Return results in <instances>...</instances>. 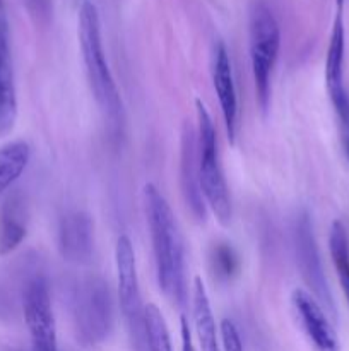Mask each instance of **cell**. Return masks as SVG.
<instances>
[{
	"label": "cell",
	"instance_id": "obj_1",
	"mask_svg": "<svg viewBox=\"0 0 349 351\" xmlns=\"http://www.w3.org/2000/svg\"><path fill=\"white\" fill-rule=\"evenodd\" d=\"M142 199L153 243L157 285L168 300L183 307L187 304V274L183 239L177 216L154 184L144 185Z\"/></svg>",
	"mask_w": 349,
	"mask_h": 351
},
{
	"label": "cell",
	"instance_id": "obj_2",
	"mask_svg": "<svg viewBox=\"0 0 349 351\" xmlns=\"http://www.w3.org/2000/svg\"><path fill=\"white\" fill-rule=\"evenodd\" d=\"M79 45H81L82 62H84L86 75H88L89 88L98 103L99 110L105 119L115 130L123 125V103L116 88L109 65L106 62L105 50L101 40V21L96 5L86 0L79 10L77 24Z\"/></svg>",
	"mask_w": 349,
	"mask_h": 351
},
{
	"label": "cell",
	"instance_id": "obj_3",
	"mask_svg": "<svg viewBox=\"0 0 349 351\" xmlns=\"http://www.w3.org/2000/svg\"><path fill=\"white\" fill-rule=\"evenodd\" d=\"M75 338L82 346L108 339L115 322V305L108 281L99 276L79 278L68 298Z\"/></svg>",
	"mask_w": 349,
	"mask_h": 351
},
{
	"label": "cell",
	"instance_id": "obj_4",
	"mask_svg": "<svg viewBox=\"0 0 349 351\" xmlns=\"http://www.w3.org/2000/svg\"><path fill=\"white\" fill-rule=\"evenodd\" d=\"M195 112H197V153L202 194L207 208L214 213L216 219L222 226H228L231 221L233 208L228 182L219 156L218 134H216L214 122L201 99L195 101Z\"/></svg>",
	"mask_w": 349,
	"mask_h": 351
},
{
	"label": "cell",
	"instance_id": "obj_5",
	"mask_svg": "<svg viewBox=\"0 0 349 351\" xmlns=\"http://www.w3.org/2000/svg\"><path fill=\"white\" fill-rule=\"evenodd\" d=\"M248 45L257 101L266 112L270 101V77L279 57L281 29L272 10L262 2L255 3L250 12Z\"/></svg>",
	"mask_w": 349,
	"mask_h": 351
},
{
	"label": "cell",
	"instance_id": "obj_6",
	"mask_svg": "<svg viewBox=\"0 0 349 351\" xmlns=\"http://www.w3.org/2000/svg\"><path fill=\"white\" fill-rule=\"evenodd\" d=\"M116 281H118V304L129 331L133 351H149L146 332V305L142 302L137 274V263L133 245L127 235H120L115 245Z\"/></svg>",
	"mask_w": 349,
	"mask_h": 351
},
{
	"label": "cell",
	"instance_id": "obj_7",
	"mask_svg": "<svg viewBox=\"0 0 349 351\" xmlns=\"http://www.w3.org/2000/svg\"><path fill=\"white\" fill-rule=\"evenodd\" d=\"M293 243L294 256H296L298 269L301 278L310 288V293L318 300V304L327 311L328 315L335 317V304L325 278L324 266H322L320 252H318L317 240L313 235L310 216L301 213L293 226Z\"/></svg>",
	"mask_w": 349,
	"mask_h": 351
},
{
	"label": "cell",
	"instance_id": "obj_8",
	"mask_svg": "<svg viewBox=\"0 0 349 351\" xmlns=\"http://www.w3.org/2000/svg\"><path fill=\"white\" fill-rule=\"evenodd\" d=\"M23 308L31 338V351H58L50 290L43 278H34L26 285Z\"/></svg>",
	"mask_w": 349,
	"mask_h": 351
},
{
	"label": "cell",
	"instance_id": "obj_9",
	"mask_svg": "<svg viewBox=\"0 0 349 351\" xmlns=\"http://www.w3.org/2000/svg\"><path fill=\"white\" fill-rule=\"evenodd\" d=\"M296 321L315 351H341L337 332L332 326L327 311L307 290L296 288L291 293Z\"/></svg>",
	"mask_w": 349,
	"mask_h": 351
},
{
	"label": "cell",
	"instance_id": "obj_10",
	"mask_svg": "<svg viewBox=\"0 0 349 351\" xmlns=\"http://www.w3.org/2000/svg\"><path fill=\"white\" fill-rule=\"evenodd\" d=\"M211 75L214 91L219 99V106H221L228 139L229 143L235 144L236 136H238V96H236L231 60H229L228 50L221 40L216 41L214 47H212Z\"/></svg>",
	"mask_w": 349,
	"mask_h": 351
},
{
	"label": "cell",
	"instance_id": "obj_11",
	"mask_svg": "<svg viewBox=\"0 0 349 351\" xmlns=\"http://www.w3.org/2000/svg\"><path fill=\"white\" fill-rule=\"evenodd\" d=\"M180 185L185 202L190 208L192 215L197 219H205L207 204L204 201L198 175V153H197V129L190 123H185L181 129L180 146Z\"/></svg>",
	"mask_w": 349,
	"mask_h": 351
},
{
	"label": "cell",
	"instance_id": "obj_12",
	"mask_svg": "<svg viewBox=\"0 0 349 351\" xmlns=\"http://www.w3.org/2000/svg\"><path fill=\"white\" fill-rule=\"evenodd\" d=\"M94 249V225L88 213L68 211L58 223V250L68 263L84 264Z\"/></svg>",
	"mask_w": 349,
	"mask_h": 351
},
{
	"label": "cell",
	"instance_id": "obj_13",
	"mask_svg": "<svg viewBox=\"0 0 349 351\" xmlns=\"http://www.w3.org/2000/svg\"><path fill=\"white\" fill-rule=\"evenodd\" d=\"M27 233V204L19 192L7 195L0 206V256H9Z\"/></svg>",
	"mask_w": 349,
	"mask_h": 351
},
{
	"label": "cell",
	"instance_id": "obj_14",
	"mask_svg": "<svg viewBox=\"0 0 349 351\" xmlns=\"http://www.w3.org/2000/svg\"><path fill=\"white\" fill-rule=\"evenodd\" d=\"M16 119L17 96L10 58L9 27H5L0 29V136H5L14 129Z\"/></svg>",
	"mask_w": 349,
	"mask_h": 351
},
{
	"label": "cell",
	"instance_id": "obj_15",
	"mask_svg": "<svg viewBox=\"0 0 349 351\" xmlns=\"http://www.w3.org/2000/svg\"><path fill=\"white\" fill-rule=\"evenodd\" d=\"M192 312H194L195 332H197L201 351H222L221 341L218 338V326L212 315L211 304H209L207 290L201 278L194 280L192 290Z\"/></svg>",
	"mask_w": 349,
	"mask_h": 351
},
{
	"label": "cell",
	"instance_id": "obj_16",
	"mask_svg": "<svg viewBox=\"0 0 349 351\" xmlns=\"http://www.w3.org/2000/svg\"><path fill=\"white\" fill-rule=\"evenodd\" d=\"M31 158L29 144L14 141L0 147V195L23 175Z\"/></svg>",
	"mask_w": 349,
	"mask_h": 351
},
{
	"label": "cell",
	"instance_id": "obj_17",
	"mask_svg": "<svg viewBox=\"0 0 349 351\" xmlns=\"http://www.w3.org/2000/svg\"><path fill=\"white\" fill-rule=\"evenodd\" d=\"M328 250H331L332 263L341 283L342 295L349 307V239L344 225L341 221H334L328 233Z\"/></svg>",
	"mask_w": 349,
	"mask_h": 351
},
{
	"label": "cell",
	"instance_id": "obj_18",
	"mask_svg": "<svg viewBox=\"0 0 349 351\" xmlns=\"http://www.w3.org/2000/svg\"><path fill=\"white\" fill-rule=\"evenodd\" d=\"M146 332L149 351H173L166 321L154 304L146 305Z\"/></svg>",
	"mask_w": 349,
	"mask_h": 351
},
{
	"label": "cell",
	"instance_id": "obj_19",
	"mask_svg": "<svg viewBox=\"0 0 349 351\" xmlns=\"http://www.w3.org/2000/svg\"><path fill=\"white\" fill-rule=\"evenodd\" d=\"M211 266L219 280H231L238 273V254L228 243H216L211 250Z\"/></svg>",
	"mask_w": 349,
	"mask_h": 351
},
{
	"label": "cell",
	"instance_id": "obj_20",
	"mask_svg": "<svg viewBox=\"0 0 349 351\" xmlns=\"http://www.w3.org/2000/svg\"><path fill=\"white\" fill-rule=\"evenodd\" d=\"M219 332H221L222 351H245L243 350V343L242 338H240L238 329L233 324V321L222 319L221 326H219Z\"/></svg>",
	"mask_w": 349,
	"mask_h": 351
},
{
	"label": "cell",
	"instance_id": "obj_21",
	"mask_svg": "<svg viewBox=\"0 0 349 351\" xmlns=\"http://www.w3.org/2000/svg\"><path fill=\"white\" fill-rule=\"evenodd\" d=\"M180 332H181V351H195L194 341H192V335L190 329H188V322L187 319L181 317V326H180Z\"/></svg>",
	"mask_w": 349,
	"mask_h": 351
},
{
	"label": "cell",
	"instance_id": "obj_22",
	"mask_svg": "<svg viewBox=\"0 0 349 351\" xmlns=\"http://www.w3.org/2000/svg\"><path fill=\"white\" fill-rule=\"evenodd\" d=\"M36 9L40 10V14H47L48 7H50V0H33Z\"/></svg>",
	"mask_w": 349,
	"mask_h": 351
},
{
	"label": "cell",
	"instance_id": "obj_23",
	"mask_svg": "<svg viewBox=\"0 0 349 351\" xmlns=\"http://www.w3.org/2000/svg\"><path fill=\"white\" fill-rule=\"evenodd\" d=\"M0 27H9V24H7V16H5V7H3V0H0Z\"/></svg>",
	"mask_w": 349,
	"mask_h": 351
},
{
	"label": "cell",
	"instance_id": "obj_24",
	"mask_svg": "<svg viewBox=\"0 0 349 351\" xmlns=\"http://www.w3.org/2000/svg\"><path fill=\"white\" fill-rule=\"evenodd\" d=\"M335 3H337V9H342V7H344V0H335Z\"/></svg>",
	"mask_w": 349,
	"mask_h": 351
}]
</instances>
